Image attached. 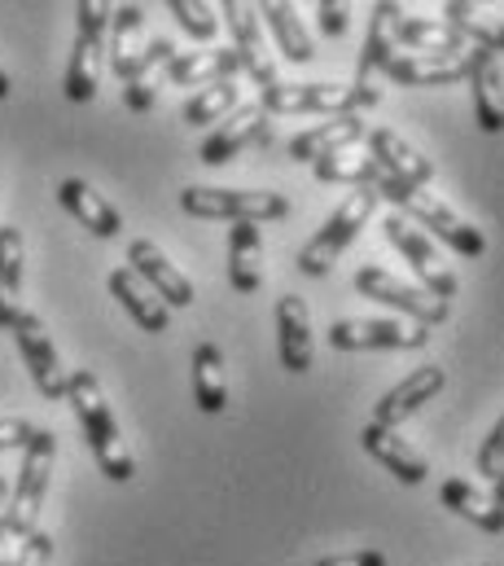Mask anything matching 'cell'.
Segmentation results:
<instances>
[{
	"instance_id": "cell-1",
	"label": "cell",
	"mask_w": 504,
	"mask_h": 566,
	"mask_svg": "<svg viewBox=\"0 0 504 566\" xmlns=\"http://www.w3.org/2000/svg\"><path fill=\"white\" fill-rule=\"evenodd\" d=\"M62 400H71L75 422H80V430H84L88 448L97 452L102 474L115 479V483H127V479L136 474V461H132V448H127L124 434H119L115 409H111V400H106L97 374H93V369H75V374H66V396H62Z\"/></svg>"
},
{
	"instance_id": "cell-2",
	"label": "cell",
	"mask_w": 504,
	"mask_h": 566,
	"mask_svg": "<svg viewBox=\"0 0 504 566\" xmlns=\"http://www.w3.org/2000/svg\"><path fill=\"white\" fill-rule=\"evenodd\" d=\"M374 193L386 198V202H395V216H403L412 229L426 224V229H430L439 242H448L456 255H465V260H483V255H487V238H483L470 220H461L448 202H439L430 189H417V185H403V180L381 176Z\"/></svg>"
},
{
	"instance_id": "cell-3",
	"label": "cell",
	"mask_w": 504,
	"mask_h": 566,
	"mask_svg": "<svg viewBox=\"0 0 504 566\" xmlns=\"http://www.w3.org/2000/svg\"><path fill=\"white\" fill-rule=\"evenodd\" d=\"M378 88H356V84H272L263 88L259 106L263 115H360L369 106H378Z\"/></svg>"
},
{
	"instance_id": "cell-4",
	"label": "cell",
	"mask_w": 504,
	"mask_h": 566,
	"mask_svg": "<svg viewBox=\"0 0 504 566\" xmlns=\"http://www.w3.org/2000/svg\"><path fill=\"white\" fill-rule=\"evenodd\" d=\"M53 457H57L53 430H35L31 443L22 448V465L9 488V536H18V541L40 527V510H44L49 479H53Z\"/></svg>"
},
{
	"instance_id": "cell-5",
	"label": "cell",
	"mask_w": 504,
	"mask_h": 566,
	"mask_svg": "<svg viewBox=\"0 0 504 566\" xmlns=\"http://www.w3.org/2000/svg\"><path fill=\"white\" fill-rule=\"evenodd\" d=\"M374 211H378V193L374 189H351V198L325 220V229L298 251V273H307V277H325V273H334V264L343 260V251L360 238V229L374 220Z\"/></svg>"
},
{
	"instance_id": "cell-6",
	"label": "cell",
	"mask_w": 504,
	"mask_h": 566,
	"mask_svg": "<svg viewBox=\"0 0 504 566\" xmlns=\"http://www.w3.org/2000/svg\"><path fill=\"white\" fill-rule=\"evenodd\" d=\"M185 216L198 220H246V224H267V220H285L290 216V198L272 193V189H211V185H193L180 193Z\"/></svg>"
},
{
	"instance_id": "cell-7",
	"label": "cell",
	"mask_w": 504,
	"mask_h": 566,
	"mask_svg": "<svg viewBox=\"0 0 504 566\" xmlns=\"http://www.w3.org/2000/svg\"><path fill=\"white\" fill-rule=\"evenodd\" d=\"M106 27H111V4L106 0L75 4V49H71V66H66V97L80 102V106L97 97V75H102V53H106Z\"/></svg>"
},
{
	"instance_id": "cell-8",
	"label": "cell",
	"mask_w": 504,
	"mask_h": 566,
	"mask_svg": "<svg viewBox=\"0 0 504 566\" xmlns=\"http://www.w3.org/2000/svg\"><path fill=\"white\" fill-rule=\"evenodd\" d=\"M430 343V329L399 316H343L329 325V347L338 352H417Z\"/></svg>"
},
{
	"instance_id": "cell-9",
	"label": "cell",
	"mask_w": 504,
	"mask_h": 566,
	"mask_svg": "<svg viewBox=\"0 0 504 566\" xmlns=\"http://www.w3.org/2000/svg\"><path fill=\"white\" fill-rule=\"evenodd\" d=\"M381 233H386V242L408 260V269L417 273V282H421L426 294H434V298H443V303H452V298L461 294L456 273L443 264L439 247H434L421 229H412L403 216H386V220H381Z\"/></svg>"
},
{
	"instance_id": "cell-10",
	"label": "cell",
	"mask_w": 504,
	"mask_h": 566,
	"mask_svg": "<svg viewBox=\"0 0 504 566\" xmlns=\"http://www.w3.org/2000/svg\"><path fill=\"white\" fill-rule=\"evenodd\" d=\"M356 290H360L365 298L381 303V307L399 312V321H412V325H421V329H434V325H443V321L452 316V303H443V298H434V294H426V290H417V285L399 282V277L386 273V269H360V273H356Z\"/></svg>"
},
{
	"instance_id": "cell-11",
	"label": "cell",
	"mask_w": 504,
	"mask_h": 566,
	"mask_svg": "<svg viewBox=\"0 0 504 566\" xmlns=\"http://www.w3.org/2000/svg\"><path fill=\"white\" fill-rule=\"evenodd\" d=\"M9 334H13V343H18V356H22V365H27L31 382H35V391H40L44 400H62V396H66V369H62V356H57V347H53V338H49V325H44L40 316L22 312V316L9 325Z\"/></svg>"
},
{
	"instance_id": "cell-12",
	"label": "cell",
	"mask_w": 504,
	"mask_h": 566,
	"mask_svg": "<svg viewBox=\"0 0 504 566\" xmlns=\"http://www.w3.org/2000/svg\"><path fill=\"white\" fill-rule=\"evenodd\" d=\"M216 18H224V22H229V31H233L238 66L251 75L259 88H272V84H276V62H272V53H267V40H263V27H259V13H254L251 4H242V0H224Z\"/></svg>"
},
{
	"instance_id": "cell-13",
	"label": "cell",
	"mask_w": 504,
	"mask_h": 566,
	"mask_svg": "<svg viewBox=\"0 0 504 566\" xmlns=\"http://www.w3.org/2000/svg\"><path fill=\"white\" fill-rule=\"evenodd\" d=\"M127 260H132L127 269L149 285L162 303H167V312H171V307H189V303L198 298V294H193V282H189V277H185V273L162 255V247H158V242L136 238V242L127 247Z\"/></svg>"
},
{
	"instance_id": "cell-14",
	"label": "cell",
	"mask_w": 504,
	"mask_h": 566,
	"mask_svg": "<svg viewBox=\"0 0 504 566\" xmlns=\"http://www.w3.org/2000/svg\"><path fill=\"white\" fill-rule=\"evenodd\" d=\"M465 80H470V88H474V115H479L483 133H501L504 128L501 53H492V49H470V53H465Z\"/></svg>"
},
{
	"instance_id": "cell-15",
	"label": "cell",
	"mask_w": 504,
	"mask_h": 566,
	"mask_svg": "<svg viewBox=\"0 0 504 566\" xmlns=\"http://www.w3.org/2000/svg\"><path fill=\"white\" fill-rule=\"evenodd\" d=\"M443 382H448V374H443L439 365H421L417 374H408L403 382H395V387L381 396L378 409H374V422L395 430L399 422H408L412 413H421V409L443 391Z\"/></svg>"
},
{
	"instance_id": "cell-16",
	"label": "cell",
	"mask_w": 504,
	"mask_h": 566,
	"mask_svg": "<svg viewBox=\"0 0 504 566\" xmlns=\"http://www.w3.org/2000/svg\"><path fill=\"white\" fill-rule=\"evenodd\" d=\"M369 158L378 163L381 176H390V180H403V185H417V189H426L430 180H434V163L426 158V154H417L412 145L403 142L395 128H369Z\"/></svg>"
},
{
	"instance_id": "cell-17",
	"label": "cell",
	"mask_w": 504,
	"mask_h": 566,
	"mask_svg": "<svg viewBox=\"0 0 504 566\" xmlns=\"http://www.w3.org/2000/svg\"><path fill=\"white\" fill-rule=\"evenodd\" d=\"M360 443H365V452L386 465L399 483H408V488H417V483H426L430 479V461L403 439V434H395L390 426H378V422H365L360 426Z\"/></svg>"
},
{
	"instance_id": "cell-18",
	"label": "cell",
	"mask_w": 504,
	"mask_h": 566,
	"mask_svg": "<svg viewBox=\"0 0 504 566\" xmlns=\"http://www.w3.org/2000/svg\"><path fill=\"white\" fill-rule=\"evenodd\" d=\"M263 133H267V115H263V106H259V102L238 106V111L224 115L220 128L202 142V163H207V167H224V163H233L238 154H246Z\"/></svg>"
},
{
	"instance_id": "cell-19",
	"label": "cell",
	"mask_w": 504,
	"mask_h": 566,
	"mask_svg": "<svg viewBox=\"0 0 504 566\" xmlns=\"http://www.w3.org/2000/svg\"><path fill=\"white\" fill-rule=\"evenodd\" d=\"M276 356L290 374L312 369V321H307V303L298 294L276 298Z\"/></svg>"
},
{
	"instance_id": "cell-20",
	"label": "cell",
	"mask_w": 504,
	"mask_h": 566,
	"mask_svg": "<svg viewBox=\"0 0 504 566\" xmlns=\"http://www.w3.org/2000/svg\"><path fill=\"white\" fill-rule=\"evenodd\" d=\"M57 198H62V207L71 211V220H80L93 238H119V233H124V216H119V207L106 202L88 180H80V176L62 180V185H57Z\"/></svg>"
},
{
	"instance_id": "cell-21",
	"label": "cell",
	"mask_w": 504,
	"mask_h": 566,
	"mask_svg": "<svg viewBox=\"0 0 504 566\" xmlns=\"http://www.w3.org/2000/svg\"><path fill=\"white\" fill-rule=\"evenodd\" d=\"M238 53L233 49H198V53H176L167 62V84L176 88H211V84H233L238 80Z\"/></svg>"
},
{
	"instance_id": "cell-22",
	"label": "cell",
	"mask_w": 504,
	"mask_h": 566,
	"mask_svg": "<svg viewBox=\"0 0 504 566\" xmlns=\"http://www.w3.org/2000/svg\"><path fill=\"white\" fill-rule=\"evenodd\" d=\"M360 137H369V124H365L360 115H334V119H325V124H316V128L298 133V137L290 142V158L312 167V163H316V158H325V154L356 149Z\"/></svg>"
},
{
	"instance_id": "cell-23",
	"label": "cell",
	"mask_w": 504,
	"mask_h": 566,
	"mask_svg": "<svg viewBox=\"0 0 504 566\" xmlns=\"http://www.w3.org/2000/svg\"><path fill=\"white\" fill-rule=\"evenodd\" d=\"M106 290L115 294V303L124 307L127 316L145 329V334H162L167 329V321H171V312H167V303L149 290V285L140 282L132 269H115L111 277H106Z\"/></svg>"
},
{
	"instance_id": "cell-24",
	"label": "cell",
	"mask_w": 504,
	"mask_h": 566,
	"mask_svg": "<svg viewBox=\"0 0 504 566\" xmlns=\"http://www.w3.org/2000/svg\"><path fill=\"white\" fill-rule=\"evenodd\" d=\"M395 44L412 49V57H465L470 44L443 18H399Z\"/></svg>"
},
{
	"instance_id": "cell-25",
	"label": "cell",
	"mask_w": 504,
	"mask_h": 566,
	"mask_svg": "<svg viewBox=\"0 0 504 566\" xmlns=\"http://www.w3.org/2000/svg\"><path fill=\"white\" fill-rule=\"evenodd\" d=\"M403 9L381 0L374 4V18H369V35H365V53H360V66H356V88H374V75L386 71V62L395 57V27H399Z\"/></svg>"
},
{
	"instance_id": "cell-26",
	"label": "cell",
	"mask_w": 504,
	"mask_h": 566,
	"mask_svg": "<svg viewBox=\"0 0 504 566\" xmlns=\"http://www.w3.org/2000/svg\"><path fill=\"white\" fill-rule=\"evenodd\" d=\"M390 84L399 88H443V84H461L465 80V57H390L381 71Z\"/></svg>"
},
{
	"instance_id": "cell-27",
	"label": "cell",
	"mask_w": 504,
	"mask_h": 566,
	"mask_svg": "<svg viewBox=\"0 0 504 566\" xmlns=\"http://www.w3.org/2000/svg\"><path fill=\"white\" fill-rule=\"evenodd\" d=\"M111 35H106V53H111V66H115V75L127 80L132 71H136V62H140V53H145V9L140 4H119V9H111V27H106Z\"/></svg>"
},
{
	"instance_id": "cell-28",
	"label": "cell",
	"mask_w": 504,
	"mask_h": 566,
	"mask_svg": "<svg viewBox=\"0 0 504 566\" xmlns=\"http://www.w3.org/2000/svg\"><path fill=\"white\" fill-rule=\"evenodd\" d=\"M22 269H27V242L13 224H0V329H9L22 307Z\"/></svg>"
},
{
	"instance_id": "cell-29",
	"label": "cell",
	"mask_w": 504,
	"mask_h": 566,
	"mask_svg": "<svg viewBox=\"0 0 504 566\" xmlns=\"http://www.w3.org/2000/svg\"><path fill=\"white\" fill-rule=\"evenodd\" d=\"M229 285L238 294H254L263 285V233H259V224L238 220L229 229Z\"/></svg>"
},
{
	"instance_id": "cell-30",
	"label": "cell",
	"mask_w": 504,
	"mask_h": 566,
	"mask_svg": "<svg viewBox=\"0 0 504 566\" xmlns=\"http://www.w3.org/2000/svg\"><path fill=\"white\" fill-rule=\"evenodd\" d=\"M171 57H176V44H171V40H149V44H145L136 71L127 75V88H124L127 111H136V115L154 111V102H158V75L167 71Z\"/></svg>"
},
{
	"instance_id": "cell-31",
	"label": "cell",
	"mask_w": 504,
	"mask_h": 566,
	"mask_svg": "<svg viewBox=\"0 0 504 566\" xmlns=\"http://www.w3.org/2000/svg\"><path fill=\"white\" fill-rule=\"evenodd\" d=\"M443 22L470 44V49H492L501 53L504 49V27L501 18H492L483 4H465V0H448L443 4Z\"/></svg>"
},
{
	"instance_id": "cell-32",
	"label": "cell",
	"mask_w": 504,
	"mask_h": 566,
	"mask_svg": "<svg viewBox=\"0 0 504 566\" xmlns=\"http://www.w3.org/2000/svg\"><path fill=\"white\" fill-rule=\"evenodd\" d=\"M193 400L202 413L229 409V378H224V356L216 343H198L193 352Z\"/></svg>"
},
{
	"instance_id": "cell-33",
	"label": "cell",
	"mask_w": 504,
	"mask_h": 566,
	"mask_svg": "<svg viewBox=\"0 0 504 566\" xmlns=\"http://www.w3.org/2000/svg\"><path fill=\"white\" fill-rule=\"evenodd\" d=\"M439 501L452 510V514H461V518H470L474 527H483V532H504V505H496L492 496H483L474 483H465V479H448L443 488H439Z\"/></svg>"
},
{
	"instance_id": "cell-34",
	"label": "cell",
	"mask_w": 504,
	"mask_h": 566,
	"mask_svg": "<svg viewBox=\"0 0 504 566\" xmlns=\"http://www.w3.org/2000/svg\"><path fill=\"white\" fill-rule=\"evenodd\" d=\"M312 171H316V180H325V185H356V189H378V180H381L378 163H374L369 154H360V149L325 154V158L312 163Z\"/></svg>"
},
{
	"instance_id": "cell-35",
	"label": "cell",
	"mask_w": 504,
	"mask_h": 566,
	"mask_svg": "<svg viewBox=\"0 0 504 566\" xmlns=\"http://www.w3.org/2000/svg\"><path fill=\"white\" fill-rule=\"evenodd\" d=\"M259 13H263V22L272 27V35H276V44H281L285 62H294V66H307V62L316 57V49H312V35H307V27L298 22L294 4H263Z\"/></svg>"
},
{
	"instance_id": "cell-36",
	"label": "cell",
	"mask_w": 504,
	"mask_h": 566,
	"mask_svg": "<svg viewBox=\"0 0 504 566\" xmlns=\"http://www.w3.org/2000/svg\"><path fill=\"white\" fill-rule=\"evenodd\" d=\"M233 111H238V84H211V88H202L198 97L185 102L180 119H185L189 128H211V124H220V119L233 115Z\"/></svg>"
},
{
	"instance_id": "cell-37",
	"label": "cell",
	"mask_w": 504,
	"mask_h": 566,
	"mask_svg": "<svg viewBox=\"0 0 504 566\" xmlns=\"http://www.w3.org/2000/svg\"><path fill=\"white\" fill-rule=\"evenodd\" d=\"M167 9H171V18H176V27H180L185 35H193V40H211L216 27H220L216 4H207V0H171Z\"/></svg>"
},
{
	"instance_id": "cell-38",
	"label": "cell",
	"mask_w": 504,
	"mask_h": 566,
	"mask_svg": "<svg viewBox=\"0 0 504 566\" xmlns=\"http://www.w3.org/2000/svg\"><path fill=\"white\" fill-rule=\"evenodd\" d=\"M479 474L492 483V501L504 505V422L492 426L479 448Z\"/></svg>"
},
{
	"instance_id": "cell-39",
	"label": "cell",
	"mask_w": 504,
	"mask_h": 566,
	"mask_svg": "<svg viewBox=\"0 0 504 566\" xmlns=\"http://www.w3.org/2000/svg\"><path fill=\"white\" fill-rule=\"evenodd\" d=\"M53 558V536L49 532H31V536H22V549L9 558V566H49Z\"/></svg>"
},
{
	"instance_id": "cell-40",
	"label": "cell",
	"mask_w": 504,
	"mask_h": 566,
	"mask_svg": "<svg viewBox=\"0 0 504 566\" xmlns=\"http://www.w3.org/2000/svg\"><path fill=\"white\" fill-rule=\"evenodd\" d=\"M316 27H321L329 40H338V35H347V27H351V9H347L343 0H321V4H316Z\"/></svg>"
},
{
	"instance_id": "cell-41",
	"label": "cell",
	"mask_w": 504,
	"mask_h": 566,
	"mask_svg": "<svg viewBox=\"0 0 504 566\" xmlns=\"http://www.w3.org/2000/svg\"><path fill=\"white\" fill-rule=\"evenodd\" d=\"M31 434H35V426L27 422V418H0V452H9V448H27Z\"/></svg>"
},
{
	"instance_id": "cell-42",
	"label": "cell",
	"mask_w": 504,
	"mask_h": 566,
	"mask_svg": "<svg viewBox=\"0 0 504 566\" xmlns=\"http://www.w3.org/2000/svg\"><path fill=\"white\" fill-rule=\"evenodd\" d=\"M316 566H390L381 549H356V554H334V558H321Z\"/></svg>"
},
{
	"instance_id": "cell-43",
	"label": "cell",
	"mask_w": 504,
	"mask_h": 566,
	"mask_svg": "<svg viewBox=\"0 0 504 566\" xmlns=\"http://www.w3.org/2000/svg\"><path fill=\"white\" fill-rule=\"evenodd\" d=\"M4 541H9V488H4V479H0V566H9Z\"/></svg>"
},
{
	"instance_id": "cell-44",
	"label": "cell",
	"mask_w": 504,
	"mask_h": 566,
	"mask_svg": "<svg viewBox=\"0 0 504 566\" xmlns=\"http://www.w3.org/2000/svg\"><path fill=\"white\" fill-rule=\"evenodd\" d=\"M4 97H9V75L0 71V102H4Z\"/></svg>"
}]
</instances>
